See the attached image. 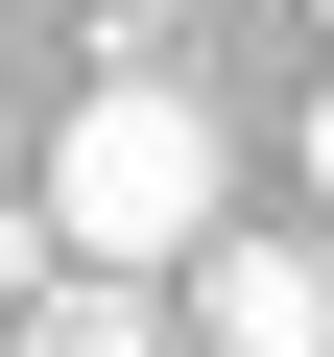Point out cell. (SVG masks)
Masks as SVG:
<instances>
[{
  "mask_svg": "<svg viewBox=\"0 0 334 357\" xmlns=\"http://www.w3.org/2000/svg\"><path fill=\"white\" fill-rule=\"evenodd\" d=\"M215 215H239V143L167 96V72H96V96H72V143H48V238H72V262H119V286H167Z\"/></svg>",
  "mask_w": 334,
  "mask_h": 357,
  "instance_id": "6da1fadb",
  "label": "cell"
},
{
  "mask_svg": "<svg viewBox=\"0 0 334 357\" xmlns=\"http://www.w3.org/2000/svg\"><path fill=\"white\" fill-rule=\"evenodd\" d=\"M310 215H334V96H310Z\"/></svg>",
  "mask_w": 334,
  "mask_h": 357,
  "instance_id": "5b68a950",
  "label": "cell"
},
{
  "mask_svg": "<svg viewBox=\"0 0 334 357\" xmlns=\"http://www.w3.org/2000/svg\"><path fill=\"white\" fill-rule=\"evenodd\" d=\"M167 286H191V357H334V238H263V215H215Z\"/></svg>",
  "mask_w": 334,
  "mask_h": 357,
  "instance_id": "7a4b0ae2",
  "label": "cell"
},
{
  "mask_svg": "<svg viewBox=\"0 0 334 357\" xmlns=\"http://www.w3.org/2000/svg\"><path fill=\"white\" fill-rule=\"evenodd\" d=\"M0 357H191V333H167V310H143L119 262H48L24 310H0Z\"/></svg>",
  "mask_w": 334,
  "mask_h": 357,
  "instance_id": "3957f363",
  "label": "cell"
},
{
  "mask_svg": "<svg viewBox=\"0 0 334 357\" xmlns=\"http://www.w3.org/2000/svg\"><path fill=\"white\" fill-rule=\"evenodd\" d=\"M48 262H72V238H48V191H0V310H24Z\"/></svg>",
  "mask_w": 334,
  "mask_h": 357,
  "instance_id": "277c9868",
  "label": "cell"
},
{
  "mask_svg": "<svg viewBox=\"0 0 334 357\" xmlns=\"http://www.w3.org/2000/svg\"><path fill=\"white\" fill-rule=\"evenodd\" d=\"M310 24H334V0H310Z\"/></svg>",
  "mask_w": 334,
  "mask_h": 357,
  "instance_id": "8992f818",
  "label": "cell"
}]
</instances>
